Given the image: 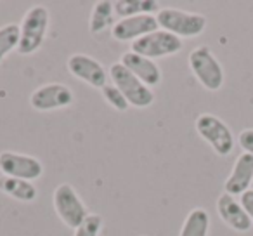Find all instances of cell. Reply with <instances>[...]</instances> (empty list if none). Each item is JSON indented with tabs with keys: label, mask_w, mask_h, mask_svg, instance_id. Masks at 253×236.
<instances>
[{
	"label": "cell",
	"mask_w": 253,
	"mask_h": 236,
	"mask_svg": "<svg viewBox=\"0 0 253 236\" xmlns=\"http://www.w3.org/2000/svg\"><path fill=\"white\" fill-rule=\"evenodd\" d=\"M252 189H253V183H252Z\"/></svg>",
	"instance_id": "cb8c5ba5"
},
{
	"label": "cell",
	"mask_w": 253,
	"mask_h": 236,
	"mask_svg": "<svg viewBox=\"0 0 253 236\" xmlns=\"http://www.w3.org/2000/svg\"><path fill=\"white\" fill-rule=\"evenodd\" d=\"M120 63L130 71L132 75H135L142 84L148 85V87H155V85H158L162 82V71L156 66V63L153 59L141 56V54H135L132 50H128V52H125L122 56Z\"/></svg>",
	"instance_id": "5bb4252c"
},
{
	"label": "cell",
	"mask_w": 253,
	"mask_h": 236,
	"mask_svg": "<svg viewBox=\"0 0 253 236\" xmlns=\"http://www.w3.org/2000/svg\"><path fill=\"white\" fill-rule=\"evenodd\" d=\"M196 132L203 141H207L211 146L218 156H227L234 149V136L231 129L211 113H201L196 118Z\"/></svg>",
	"instance_id": "5b68a950"
},
{
	"label": "cell",
	"mask_w": 253,
	"mask_h": 236,
	"mask_svg": "<svg viewBox=\"0 0 253 236\" xmlns=\"http://www.w3.org/2000/svg\"><path fill=\"white\" fill-rule=\"evenodd\" d=\"M0 191L23 203H30L37 198V188L30 181L18 179V177H0Z\"/></svg>",
	"instance_id": "9a60e30c"
},
{
	"label": "cell",
	"mask_w": 253,
	"mask_h": 236,
	"mask_svg": "<svg viewBox=\"0 0 253 236\" xmlns=\"http://www.w3.org/2000/svg\"><path fill=\"white\" fill-rule=\"evenodd\" d=\"M109 78L111 84L125 95L130 106L135 108H148L155 101V94H153L151 87L144 85L135 75H132L126 70L122 63H115L109 68Z\"/></svg>",
	"instance_id": "3957f363"
},
{
	"label": "cell",
	"mask_w": 253,
	"mask_h": 236,
	"mask_svg": "<svg viewBox=\"0 0 253 236\" xmlns=\"http://www.w3.org/2000/svg\"><path fill=\"white\" fill-rule=\"evenodd\" d=\"M73 102V92L64 84H45L32 92L30 104L37 111L63 109Z\"/></svg>",
	"instance_id": "30bf717a"
},
{
	"label": "cell",
	"mask_w": 253,
	"mask_h": 236,
	"mask_svg": "<svg viewBox=\"0 0 253 236\" xmlns=\"http://www.w3.org/2000/svg\"><path fill=\"white\" fill-rule=\"evenodd\" d=\"M102 229V217L99 214H88L75 229V236H99Z\"/></svg>",
	"instance_id": "44dd1931"
},
{
	"label": "cell",
	"mask_w": 253,
	"mask_h": 236,
	"mask_svg": "<svg viewBox=\"0 0 253 236\" xmlns=\"http://www.w3.org/2000/svg\"><path fill=\"white\" fill-rule=\"evenodd\" d=\"M19 46V25L9 23L0 28V63L5 59L7 54L18 50Z\"/></svg>",
	"instance_id": "d6986e66"
},
{
	"label": "cell",
	"mask_w": 253,
	"mask_h": 236,
	"mask_svg": "<svg viewBox=\"0 0 253 236\" xmlns=\"http://www.w3.org/2000/svg\"><path fill=\"white\" fill-rule=\"evenodd\" d=\"M66 68L75 78L85 82L94 89H102L108 85V71L97 59L87 54H73L68 57Z\"/></svg>",
	"instance_id": "9c48e42d"
},
{
	"label": "cell",
	"mask_w": 253,
	"mask_h": 236,
	"mask_svg": "<svg viewBox=\"0 0 253 236\" xmlns=\"http://www.w3.org/2000/svg\"><path fill=\"white\" fill-rule=\"evenodd\" d=\"M156 30H160V25L155 14L132 16V18L118 19L111 26V37L118 42H135Z\"/></svg>",
	"instance_id": "8fae6325"
},
{
	"label": "cell",
	"mask_w": 253,
	"mask_h": 236,
	"mask_svg": "<svg viewBox=\"0 0 253 236\" xmlns=\"http://www.w3.org/2000/svg\"><path fill=\"white\" fill-rule=\"evenodd\" d=\"M238 142H239V146L245 149V153L253 155V129H245V131H241V134H239V138H238Z\"/></svg>",
	"instance_id": "7402d4cb"
},
{
	"label": "cell",
	"mask_w": 253,
	"mask_h": 236,
	"mask_svg": "<svg viewBox=\"0 0 253 236\" xmlns=\"http://www.w3.org/2000/svg\"><path fill=\"white\" fill-rule=\"evenodd\" d=\"M182 49V40L165 30H156L149 35L132 42L130 50L135 54L148 57V59H158V57L173 56Z\"/></svg>",
	"instance_id": "52a82bcc"
},
{
	"label": "cell",
	"mask_w": 253,
	"mask_h": 236,
	"mask_svg": "<svg viewBox=\"0 0 253 236\" xmlns=\"http://www.w3.org/2000/svg\"><path fill=\"white\" fill-rule=\"evenodd\" d=\"M101 91H102L104 101L108 102L111 108H115L116 111H126V109H128V106H130L128 101H126L125 95H123L113 84H108L106 87H102Z\"/></svg>",
	"instance_id": "ffe728a7"
},
{
	"label": "cell",
	"mask_w": 253,
	"mask_h": 236,
	"mask_svg": "<svg viewBox=\"0 0 253 236\" xmlns=\"http://www.w3.org/2000/svg\"><path fill=\"white\" fill-rule=\"evenodd\" d=\"M113 14H115V4L109 0H99L95 2L94 9L90 12V19H88V30L92 35L104 32L113 23Z\"/></svg>",
	"instance_id": "ac0fdd59"
},
{
	"label": "cell",
	"mask_w": 253,
	"mask_h": 236,
	"mask_svg": "<svg viewBox=\"0 0 253 236\" xmlns=\"http://www.w3.org/2000/svg\"><path fill=\"white\" fill-rule=\"evenodd\" d=\"M217 212H218V215H220L222 221H224V224H227L232 231L246 233L253 228L252 219L248 217L245 208H243L241 203L236 201V198L231 196V194L222 193L220 196H218Z\"/></svg>",
	"instance_id": "4fadbf2b"
},
{
	"label": "cell",
	"mask_w": 253,
	"mask_h": 236,
	"mask_svg": "<svg viewBox=\"0 0 253 236\" xmlns=\"http://www.w3.org/2000/svg\"><path fill=\"white\" fill-rule=\"evenodd\" d=\"M115 4V14L123 18H132V16H142V14H153L158 9V2L155 0H116Z\"/></svg>",
	"instance_id": "e0dca14e"
},
{
	"label": "cell",
	"mask_w": 253,
	"mask_h": 236,
	"mask_svg": "<svg viewBox=\"0 0 253 236\" xmlns=\"http://www.w3.org/2000/svg\"><path fill=\"white\" fill-rule=\"evenodd\" d=\"M0 172L2 176L18 177V179L32 183L43 174V165L35 156L14 151H2L0 153Z\"/></svg>",
	"instance_id": "ba28073f"
},
{
	"label": "cell",
	"mask_w": 253,
	"mask_h": 236,
	"mask_svg": "<svg viewBox=\"0 0 253 236\" xmlns=\"http://www.w3.org/2000/svg\"><path fill=\"white\" fill-rule=\"evenodd\" d=\"M241 207L245 208V212L248 214V217L252 219V222H253V189H248V191H245V193L241 194Z\"/></svg>",
	"instance_id": "603a6c76"
},
{
	"label": "cell",
	"mask_w": 253,
	"mask_h": 236,
	"mask_svg": "<svg viewBox=\"0 0 253 236\" xmlns=\"http://www.w3.org/2000/svg\"><path fill=\"white\" fill-rule=\"evenodd\" d=\"M187 61H189V68L196 80L207 91L217 92L224 85V68L218 63L217 57L211 54L210 47L200 46L193 49Z\"/></svg>",
	"instance_id": "277c9868"
},
{
	"label": "cell",
	"mask_w": 253,
	"mask_h": 236,
	"mask_svg": "<svg viewBox=\"0 0 253 236\" xmlns=\"http://www.w3.org/2000/svg\"><path fill=\"white\" fill-rule=\"evenodd\" d=\"M160 28L182 39H194L207 28V18L198 12H187L175 7H163L156 12Z\"/></svg>",
	"instance_id": "6da1fadb"
},
{
	"label": "cell",
	"mask_w": 253,
	"mask_h": 236,
	"mask_svg": "<svg viewBox=\"0 0 253 236\" xmlns=\"http://www.w3.org/2000/svg\"><path fill=\"white\" fill-rule=\"evenodd\" d=\"M210 215L205 208H193L187 214L179 236H208Z\"/></svg>",
	"instance_id": "2e32d148"
},
{
	"label": "cell",
	"mask_w": 253,
	"mask_h": 236,
	"mask_svg": "<svg viewBox=\"0 0 253 236\" xmlns=\"http://www.w3.org/2000/svg\"><path fill=\"white\" fill-rule=\"evenodd\" d=\"M49 28V11L43 5L28 9L19 25V46L18 52L23 56L33 54L42 47Z\"/></svg>",
	"instance_id": "7a4b0ae2"
},
{
	"label": "cell",
	"mask_w": 253,
	"mask_h": 236,
	"mask_svg": "<svg viewBox=\"0 0 253 236\" xmlns=\"http://www.w3.org/2000/svg\"><path fill=\"white\" fill-rule=\"evenodd\" d=\"M253 183V155L243 151L236 158L234 167L231 170V176L224 183V193L231 196H241L245 191L252 189Z\"/></svg>",
	"instance_id": "7c38bea8"
},
{
	"label": "cell",
	"mask_w": 253,
	"mask_h": 236,
	"mask_svg": "<svg viewBox=\"0 0 253 236\" xmlns=\"http://www.w3.org/2000/svg\"><path fill=\"white\" fill-rule=\"evenodd\" d=\"M52 205L57 217L61 219V222L71 229H77L84 222V219L88 215L84 201L80 200L75 188L68 183L59 184L54 189Z\"/></svg>",
	"instance_id": "8992f818"
}]
</instances>
